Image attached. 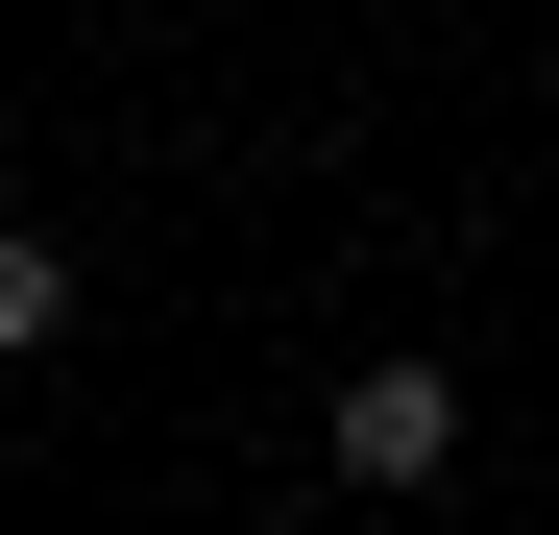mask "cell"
Instances as JSON below:
<instances>
[{
    "label": "cell",
    "mask_w": 559,
    "mask_h": 535,
    "mask_svg": "<svg viewBox=\"0 0 559 535\" xmlns=\"http://www.w3.org/2000/svg\"><path fill=\"white\" fill-rule=\"evenodd\" d=\"M317 463H341V487H438V463H462V366H341V390H317Z\"/></svg>",
    "instance_id": "1"
},
{
    "label": "cell",
    "mask_w": 559,
    "mask_h": 535,
    "mask_svg": "<svg viewBox=\"0 0 559 535\" xmlns=\"http://www.w3.org/2000/svg\"><path fill=\"white\" fill-rule=\"evenodd\" d=\"M25 341H73V243H49V219H0V366H25Z\"/></svg>",
    "instance_id": "2"
},
{
    "label": "cell",
    "mask_w": 559,
    "mask_h": 535,
    "mask_svg": "<svg viewBox=\"0 0 559 535\" xmlns=\"http://www.w3.org/2000/svg\"><path fill=\"white\" fill-rule=\"evenodd\" d=\"M293 535H341V511H293Z\"/></svg>",
    "instance_id": "3"
}]
</instances>
